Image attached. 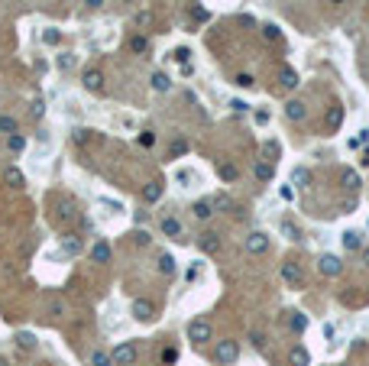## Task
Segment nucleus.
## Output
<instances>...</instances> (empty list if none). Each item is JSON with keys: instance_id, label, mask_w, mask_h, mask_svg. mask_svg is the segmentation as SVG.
<instances>
[{"instance_id": "nucleus-1", "label": "nucleus", "mask_w": 369, "mask_h": 366, "mask_svg": "<svg viewBox=\"0 0 369 366\" xmlns=\"http://www.w3.org/2000/svg\"><path fill=\"white\" fill-rule=\"evenodd\" d=\"M139 360V350H136V344H120L117 350H113V363H120V366H133Z\"/></svg>"}, {"instance_id": "nucleus-2", "label": "nucleus", "mask_w": 369, "mask_h": 366, "mask_svg": "<svg viewBox=\"0 0 369 366\" xmlns=\"http://www.w3.org/2000/svg\"><path fill=\"white\" fill-rule=\"evenodd\" d=\"M236 356H240L236 341H221V344H217V360H221V363H236Z\"/></svg>"}, {"instance_id": "nucleus-3", "label": "nucleus", "mask_w": 369, "mask_h": 366, "mask_svg": "<svg viewBox=\"0 0 369 366\" xmlns=\"http://www.w3.org/2000/svg\"><path fill=\"white\" fill-rule=\"evenodd\" d=\"M188 337H191L195 344L210 341V324H207V321H191V324H188Z\"/></svg>"}, {"instance_id": "nucleus-4", "label": "nucleus", "mask_w": 369, "mask_h": 366, "mask_svg": "<svg viewBox=\"0 0 369 366\" xmlns=\"http://www.w3.org/2000/svg\"><path fill=\"white\" fill-rule=\"evenodd\" d=\"M246 249H250V253H266V249H269V237L262 234V230H253V234L246 237Z\"/></svg>"}, {"instance_id": "nucleus-5", "label": "nucleus", "mask_w": 369, "mask_h": 366, "mask_svg": "<svg viewBox=\"0 0 369 366\" xmlns=\"http://www.w3.org/2000/svg\"><path fill=\"white\" fill-rule=\"evenodd\" d=\"M318 269H321L324 275H337L340 269H344V263H340V260H337L333 253H324L321 260H318Z\"/></svg>"}, {"instance_id": "nucleus-6", "label": "nucleus", "mask_w": 369, "mask_h": 366, "mask_svg": "<svg viewBox=\"0 0 369 366\" xmlns=\"http://www.w3.org/2000/svg\"><path fill=\"white\" fill-rule=\"evenodd\" d=\"M282 279L292 285V289H301V269H298V263H282Z\"/></svg>"}, {"instance_id": "nucleus-7", "label": "nucleus", "mask_w": 369, "mask_h": 366, "mask_svg": "<svg viewBox=\"0 0 369 366\" xmlns=\"http://www.w3.org/2000/svg\"><path fill=\"white\" fill-rule=\"evenodd\" d=\"M198 249H201V253H217V249H221V237H217L214 230L201 234V237H198Z\"/></svg>"}, {"instance_id": "nucleus-8", "label": "nucleus", "mask_w": 369, "mask_h": 366, "mask_svg": "<svg viewBox=\"0 0 369 366\" xmlns=\"http://www.w3.org/2000/svg\"><path fill=\"white\" fill-rule=\"evenodd\" d=\"M149 85H152V88H156L159 94L172 91V78H169V75H162V71H152V78H149Z\"/></svg>"}, {"instance_id": "nucleus-9", "label": "nucleus", "mask_w": 369, "mask_h": 366, "mask_svg": "<svg viewBox=\"0 0 369 366\" xmlns=\"http://www.w3.org/2000/svg\"><path fill=\"white\" fill-rule=\"evenodd\" d=\"M91 260L94 263H110V246L104 243V240H98V243L91 246Z\"/></svg>"}, {"instance_id": "nucleus-10", "label": "nucleus", "mask_w": 369, "mask_h": 366, "mask_svg": "<svg viewBox=\"0 0 369 366\" xmlns=\"http://www.w3.org/2000/svg\"><path fill=\"white\" fill-rule=\"evenodd\" d=\"M84 88L87 91H104V75L101 71H84Z\"/></svg>"}, {"instance_id": "nucleus-11", "label": "nucleus", "mask_w": 369, "mask_h": 366, "mask_svg": "<svg viewBox=\"0 0 369 366\" xmlns=\"http://www.w3.org/2000/svg\"><path fill=\"white\" fill-rule=\"evenodd\" d=\"M279 81H282V88H298V75H295V68H288V65H282V71H279Z\"/></svg>"}, {"instance_id": "nucleus-12", "label": "nucleus", "mask_w": 369, "mask_h": 366, "mask_svg": "<svg viewBox=\"0 0 369 366\" xmlns=\"http://www.w3.org/2000/svg\"><path fill=\"white\" fill-rule=\"evenodd\" d=\"M133 318H136V321H149V318H152V305H149V301H143V298L133 301Z\"/></svg>"}, {"instance_id": "nucleus-13", "label": "nucleus", "mask_w": 369, "mask_h": 366, "mask_svg": "<svg viewBox=\"0 0 369 366\" xmlns=\"http://www.w3.org/2000/svg\"><path fill=\"white\" fill-rule=\"evenodd\" d=\"M162 234L165 237H181V220L178 217H165L162 220Z\"/></svg>"}, {"instance_id": "nucleus-14", "label": "nucleus", "mask_w": 369, "mask_h": 366, "mask_svg": "<svg viewBox=\"0 0 369 366\" xmlns=\"http://www.w3.org/2000/svg\"><path fill=\"white\" fill-rule=\"evenodd\" d=\"M340 182H344V188H347V191H356L359 185H363V182H359V175L353 172V168H347V172L340 175Z\"/></svg>"}, {"instance_id": "nucleus-15", "label": "nucleus", "mask_w": 369, "mask_h": 366, "mask_svg": "<svg viewBox=\"0 0 369 366\" xmlns=\"http://www.w3.org/2000/svg\"><path fill=\"white\" fill-rule=\"evenodd\" d=\"M344 246H347V249H359V246H363V234L347 230V234H344Z\"/></svg>"}, {"instance_id": "nucleus-16", "label": "nucleus", "mask_w": 369, "mask_h": 366, "mask_svg": "<svg viewBox=\"0 0 369 366\" xmlns=\"http://www.w3.org/2000/svg\"><path fill=\"white\" fill-rule=\"evenodd\" d=\"M113 363V353H107V350H94L91 353V366H110Z\"/></svg>"}, {"instance_id": "nucleus-17", "label": "nucleus", "mask_w": 369, "mask_h": 366, "mask_svg": "<svg viewBox=\"0 0 369 366\" xmlns=\"http://www.w3.org/2000/svg\"><path fill=\"white\" fill-rule=\"evenodd\" d=\"M285 114H288V120H301L304 117V104L301 101H292V104L285 107Z\"/></svg>"}, {"instance_id": "nucleus-18", "label": "nucleus", "mask_w": 369, "mask_h": 366, "mask_svg": "<svg viewBox=\"0 0 369 366\" xmlns=\"http://www.w3.org/2000/svg\"><path fill=\"white\" fill-rule=\"evenodd\" d=\"M143 198H146V204L159 201V198H162V185H159V182H152V185H149V188L143 191Z\"/></svg>"}, {"instance_id": "nucleus-19", "label": "nucleus", "mask_w": 369, "mask_h": 366, "mask_svg": "<svg viewBox=\"0 0 369 366\" xmlns=\"http://www.w3.org/2000/svg\"><path fill=\"white\" fill-rule=\"evenodd\" d=\"M236 175H240V168H236L233 162H224L221 165V178H224V182H236Z\"/></svg>"}, {"instance_id": "nucleus-20", "label": "nucleus", "mask_w": 369, "mask_h": 366, "mask_svg": "<svg viewBox=\"0 0 369 366\" xmlns=\"http://www.w3.org/2000/svg\"><path fill=\"white\" fill-rule=\"evenodd\" d=\"M191 211H195V217H198V220H207L210 214H214V211H210V201H198Z\"/></svg>"}, {"instance_id": "nucleus-21", "label": "nucleus", "mask_w": 369, "mask_h": 366, "mask_svg": "<svg viewBox=\"0 0 369 366\" xmlns=\"http://www.w3.org/2000/svg\"><path fill=\"white\" fill-rule=\"evenodd\" d=\"M62 249H65V253H81V240H78V237H65V240H62Z\"/></svg>"}, {"instance_id": "nucleus-22", "label": "nucleus", "mask_w": 369, "mask_h": 366, "mask_svg": "<svg viewBox=\"0 0 369 366\" xmlns=\"http://www.w3.org/2000/svg\"><path fill=\"white\" fill-rule=\"evenodd\" d=\"M311 363V356H308V350H301V347H295L292 350V366H308Z\"/></svg>"}, {"instance_id": "nucleus-23", "label": "nucleus", "mask_w": 369, "mask_h": 366, "mask_svg": "<svg viewBox=\"0 0 369 366\" xmlns=\"http://www.w3.org/2000/svg\"><path fill=\"white\" fill-rule=\"evenodd\" d=\"M16 344H20L23 350H33V347H36V337H33L29 331H20V334H16Z\"/></svg>"}, {"instance_id": "nucleus-24", "label": "nucleus", "mask_w": 369, "mask_h": 366, "mask_svg": "<svg viewBox=\"0 0 369 366\" xmlns=\"http://www.w3.org/2000/svg\"><path fill=\"white\" fill-rule=\"evenodd\" d=\"M340 123H344V110H340V107H330V117H327V127H330V130H337Z\"/></svg>"}, {"instance_id": "nucleus-25", "label": "nucleus", "mask_w": 369, "mask_h": 366, "mask_svg": "<svg viewBox=\"0 0 369 366\" xmlns=\"http://www.w3.org/2000/svg\"><path fill=\"white\" fill-rule=\"evenodd\" d=\"M159 272H165V275H172V272H175V260H172L169 253L159 256Z\"/></svg>"}, {"instance_id": "nucleus-26", "label": "nucleus", "mask_w": 369, "mask_h": 366, "mask_svg": "<svg viewBox=\"0 0 369 366\" xmlns=\"http://www.w3.org/2000/svg\"><path fill=\"white\" fill-rule=\"evenodd\" d=\"M7 146H10V149H13V153H23V149H26V139L20 136V133H13V136H10V139H7Z\"/></svg>"}, {"instance_id": "nucleus-27", "label": "nucleus", "mask_w": 369, "mask_h": 366, "mask_svg": "<svg viewBox=\"0 0 369 366\" xmlns=\"http://www.w3.org/2000/svg\"><path fill=\"white\" fill-rule=\"evenodd\" d=\"M253 172H256L259 182H269V178H272V168H269L266 162H256V168H253Z\"/></svg>"}, {"instance_id": "nucleus-28", "label": "nucleus", "mask_w": 369, "mask_h": 366, "mask_svg": "<svg viewBox=\"0 0 369 366\" xmlns=\"http://www.w3.org/2000/svg\"><path fill=\"white\" fill-rule=\"evenodd\" d=\"M7 185H16V188L23 185V172H20V168H7Z\"/></svg>"}, {"instance_id": "nucleus-29", "label": "nucleus", "mask_w": 369, "mask_h": 366, "mask_svg": "<svg viewBox=\"0 0 369 366\" xmlns=\"http://www.w3.org/2000/svg\"><path fill=\"white\" fill-rule=\"evenodd\" d=\"M292 182H295V185H308V182H311V172H308V168H295Z\"/></svg>"}, {"instance_id": "nucleus-30", "label": "nucleus", "mask_w": 369, "mask_h": 366, "mask_svg": "<svg viewBox=\"0 0 369 366\" xmlns=\"http://www.w3.org/2000/svg\"><path fill=\"white\" fill-rule=\"evenodd\" d=\"M175 360H178V350H175V347H165V350H162V363L172 366Z\"/></svg>"}, {"instance_id": "nucleus-31", "label": "nucleus", "mask_w": 369, "mask_h": 366, "mask_svg": "<svg viewBox=\"0 0 369 366\" xmlns=\"http://www.w3.org/2000/svg\"><path fill=\"white\" fill-rule=\"evenodd\" d=\"M0 130L13 136V133H16V120H13V117H0Z\"/></svg>"}, {"instance_id": "nucleus-32", "label": "nucleus", "mask_w": 369, "mask_h": 366, "mask_svg": "<svg viewBox=\"0 0 369 366\" xmlns=\"http://www.w3.org/2000/svg\"><path fill=\"white\" fill-rule=\"evenodd\" d=\"M181 153H188V143H184V139H175L172 149H169V156H181Z\"/></svg>"}, {"instance_id": "nucleus-33", "label": "nucleus", "mask_w": 369, "mask_h": 366, "mask_svg": "<svg viewBox=\"0 0 369 366\" xmlns=\"http://www.w3.org/2000/svg\"><path fill=\"white\" fill-rule=\"evenodd\" d=\"M152 143H156V133H152V130H143V133H139V146H146V149H149Z\"/></svg>"}, {"instance_id": "nucleus-34", "label": "nucleus", "mask_w": 369, "mask_h": 366, "mask_svg": "<svg viewBox=\"0 0 369 366\" xmlns=\"http://www.w3.org/2000/svg\"><path fill=\"white\" fill-rule=\"evenodd\" d=\"M172 59H175V62H181V65H184V62L191 59V52H188V49L181 46V49H175V52H172Z\"/></svg>"}, {"instance_id": "nucleus-35", "label": "nucleus", "mask_w": 369, "mask_h": 366, "mask_svg": "<svg viewBox=\"0 0 369 366\" xmlns=\"http://www.w3.org/2000/svg\"><path fill=\"white\" fill-rule=\"evenodd\" d=\"M72 139H75V143H87V139H91V130H81V127H78V130L72 133Z\"/></svg>"}, {"instance_id": "nucleus-36", "label": "nucleus", "mask_w": 369, "mask_h": 366, "mask_svg": "<svg viewBox=\"0 0 369 366\" xmlns=\"http://www.w3.org/2000/svg\"><path fill=\"white\" fill-rule=\"evenodd\" d=\"M292 327H295V331H304V327H308V318L304 315H292Z\"/></svg>"}, {"instance_id": "nucleus-37", "label": "nucleus", "mask_w": 369, "mask_h": 366, "mask_svg": "<svg viewBox=\"0 0 369 366\" xmlns=\"http://www.w3.org/2000/svg\"><path fill=\"white\" fill-rule=\"evenodd\" d=\"M282 234H285L288 240H298V237H301V234H298V230H295V224H288V220L282 224Z\"/></svg>"}, {"instance_id": "nucleus-38", "label": "nucleus", "mask_w": 369, "mask_h": 366, "mask_svg": "<svg viewBox=\"0 0 369 366\" xmlns=\"http://www.w3.org/2000/svg\"><path fill=\"white\" fill-rule=\"evenodd\" d=\"M42 39H46L49 46H55V42L62 39V36H58V30H46V33H42Z\"/></svg>"}, {"instance_id": "nucleus-39", "label": "nucleus", "mask_w": 369, "mask_h": 366, "mask_svg": "<svg viewBox=\"0 0 369 366\" xmlns=\"http://www.w3.org/2000/svg\"><path fill=\"white\" fill-rule=\"evenodd\" d=\"M130 49H133V52H146V39H143V36H136V39L130 42Z\"/></svg>"}, {"instance_id": "nucleus-40", "label": "nucleus", "mask_w": 369, "mask_h": 366, "mask_svg": "<svg viewBox=\"0 0 369 366\" xmlns=\"http://www.w3.org/2000/svg\"><path fill=\"white\" fill-rule=\"evenodd\" d=\"M236 85H240V88H253L256 81H253V75H236Z\"/></svg>"}, {"instance_id": "nucleus-41", "label": "nucleus", "mask_w": 369, "mask_h": 366, "mask_svg": "<svg viewBox=\"0 0 369 366\" xmlns=\"http://www.w3.org/2000/svg\"><path fill=\"white\" fill-rule=\"evenodd\" d=\"M250 341H253V347H266V337H262V331H253Z\"/></svg>"}, {"instance_id": "nucleus-42", "label": "nucleus", "mask_w": 369, "mask_h": 366, "mask_svg": "<svg viewBox=\"0 0 369 366\" xmlns=\"http://www.w3.org/2000/svg\"><path fill=\"white\" fill-rule=\"evenodd\" d=\"M230 107H233L236 114H246V110H250V104H246V101H230Z\"/></svg>"}, {"instance_id": "nucleus-43", "label": "nucleus", "mask_w": 369, "mask_h": 366, "mask_svg": "<svg viewBox=\"0 0 369 366\" xmlns=\"http://www.w3.org/2000/svg\"><path fill=\"white\" fill-rule=\"evenodd\" d=\"M133 240H136L139 246H149V234H143V230H136V234H133Z\"/></svg>"}, {"instance_id": "nucleus-44", "label": "nucleus", "mask_w": 369, "mask_h": 366, "mask_svg": "<svg viewBox=\"0 0 369 366\" xmlns=\"http://www.w3.org/2000/svg\"><path fill=\"white\" fill-rule=\"evenodd\" d=\"M42 114H46V101H36L33 104V117H42Z\"/></svg>"}, {"instance_id": "nucleus-45", "label": "nucleus", "mask_w": 369, "mask_h": 366, "mask_svg": "<svg viewBox=\"0 0 369 366\" xmlns=\"http://www.w3.org/2000/svg\"><path fill=\"white\" fill-rule=\"evenodd\" d=\"M262 30H266V39H279V30H275V26H262Z\"/></svg>"}, {"instance_id": "nucleus-46", "label": "nucleus", "mask_w": 369, "mask_h": 366, "mask_svg": "<svg viewBox=\"0 0 369 366\" xmlns=\"http://www.w3.org/2000/svg\"><path fill=\"white\" fill-rule=\"evenodd\" d=\"M58 68H72V55H58Z\"/></svg>"}, {"instance_id": "nucleus-47", "label": "nucleus", "mask_w": 369, "mask_h": 366, "mask_svg": "<svg viewBox=\"0 0 369 366\" xmlns=\"http://www.w3.org/2000/svg\"><path fill=\"white\" fill-rule=\"evenodd\" d=\"M256 123H269V110H256Z\"/></svg>"}, {"instance_id": "nucleus-48", "label": "nucleus", "mask_w": 369, "mask_h": 366, "mask_svg": "<svg viewBox=\"0 0 369 366\" xmlns=\"http://www.w3.org/2000/svg\"><path fill=\"white\" fill-rule=\"evenodd\" d=\"M84 4H87V7H101L104 0H84Z\"/></svg>"}, {"instance_id": "nucleus-49", "label": "nucleus", "mask_w": 369, "mask_h": 366, "mask_svg": "<svg viewBox=\"0 0 369 366\" xmlns=\"http://www.w3.org/2000/svg\"><path fill=\"white\" fill-rule=\"evenodd\" d=\"M363 263H366V266H369V246H366V249H363Z\"/></svg>"}, {"instance_id": "nucleus-50", "label": "nucleus", "mask_w": 369, "mask_h": 366, "mask_svg": "<svg viewBox=\"0 0 369 366\" xmlns=\"http://www.w3.org/2000/svg\"><path fill=\"white\" fill-rule=\"evenodd\" d=\"M0 366H10V363H7V360H4V356H0Z\"/></svg>"}, {"instance_id": "nucleus-51", "label": "nucleus", "mask_w": 369, "mask_h": 366, "mask_svg": "<svg viewBox=\"0 0 369 366\" xmlns=\"http://www.w3.org/2000/svg\"><path fill=\"white\" fill-rule=\"evenodd\" d=\"M123 4H136V0H123Z\"/></svg>"}, {"instance_id": "nucleus-52", "label": "nucleus", "mask_w": 369, "mask_h": 366, "mask_svg": "<svg viewBox=\"0 0 369 366\" xmlns=\"http://www.w3.org/2000/svg\"><path fill=\"white\" fill-rule=\"evenodd\" d=\"M333 4H340V0H333Z\"/></svg>"}]
</instances>
